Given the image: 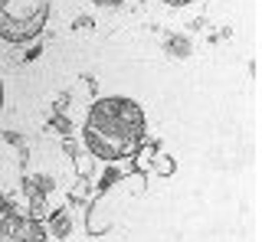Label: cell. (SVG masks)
I'll use <instances>...</instances> for the list:
<instances>
[{"mask_svg":"<svg viewBox=\"0 0 262 242\" xmlns=\"http://www.w3.org/2000/svg\"><path fill=\"white\" fill-rule=\"evenodd\" d=\"M85 148L102 160H121L144 141V115L131 99H98L82 125Z\"/></svg>","mask_w":262,"mask_h":242,"instance_id":"6da1fadb","label":"cell"},{"mask_svg":"<svg viewBox=\"0 0 262 242\" xmlns=\"http://www.w3.org/2000/svg\"><path fill=\"white\" fill-rule=\"evenodd\" d=\"M49 4L46 0H0V36L23 43L43 27Z\"/></svg>","mask_w":262,"mask_h":242,"instance_id":"7a4b0ae2","label":"cell"},{"mask_svg":"<svg viewBox=\"0 0 262 242\" xmlns=\"http://www.w3.org/2000/svg\"><path fill=\"white\" fill-rule=\"evenodd\" d=\"M0 242H46V229L30 216L0 220Z\"/></svg>","mask_w":262,"mask_h":242,"instance_id":"3957f363","label":"cell"},{"mask_svg":"<svg viewBox=\"0 0 262 242\" xmlns=\"http://www.w3.org/2000/svg\"><path fill=\"white\" fill-rule=\"evenodd\" d=\"M4 209H7V200H4V193H0V216H4Z\"/></svg>","mask_w":262,"mask_h":242,"instance_id":"277c9868","label":"cell"},{"mask_svg":"<svg viewBox=\"0 0 262 242\" xmlns=\"http://www.w3.org/2000/svg\"><path fill=\"white\" fill-rule=\"evenodd\" d=\"M167 4H174V7H184V4H190V0H167Z\"/></svg>","mask_w":262,"mask_h":242,"instance_id":"5b68a950","label":"cell"},{"mask_svg":"<svg viewBox=\"0 0 262 242\" xmlns=\"http://www.w3.org/2000/svg\"><path fill=\"white\" fill-rule=\"evenodd\" d=\"M0 108H4V82H0Z\"/></svg>","mask_w":262,"mask_h":242,"instance_id":"8992f818","label":"cell"},{"mask_svg":"<svg viewBox=\"0 0 262 242\" xmlns=\"http://www.w3.org/2000/svg\"><path fill=\"white\" fill-rule=\"evenodd\" d=\"M102 4H115V0H102Z\"/></svg>","mask_w":262,"mask_h":242,"instance_id":"52a82bcc","label":"cell"}]
</instances>
